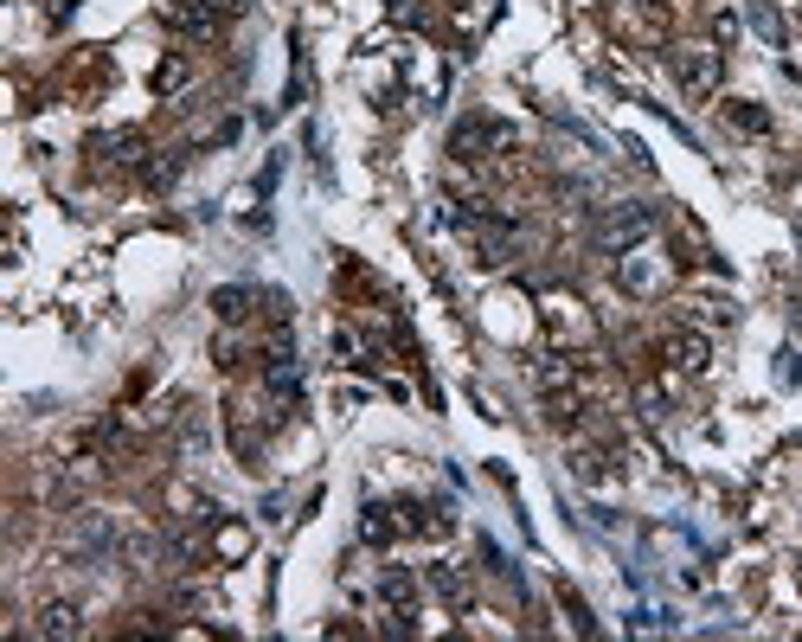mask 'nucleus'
I'll return each mask as SVG.
<instances>
[{"label":"nucleus","instance_id":"11","mask_svg":"<svg viewBox=\"0 0 802 642\" xmlns=\"http://www.w3.org/2000/svg\"><path fill=\"white\" fill-rule=\"evenodd\" d=\"M379 598H385V604H398V610H405L411 598H418V578H411V572H398V565H392V572H385V578H379Z\"/></svg>","mask_w":802,"mask_h":642},{"label":"nucleus","instance_id":"3","mask_svg":"<svg viewBox=\"0 0 802 642\" xmlns=\"http://www.w3.org/2000/svg\"><path fill=\"white\" fill-rule=\"evenodd\" d=\"M161 20L174 26V33H187V39H212V33H219V13H212L206 0H167Z\"/></svg>","mask_w":802,"mask_h":642},{"label":"nucleus","instance_id":"9","mask_svg":"<svg viewBox=\"0 0 802 642\" xmlns=\"http://www.w3.org/2000/svg\"><path fill=\"white\" fill-rule=\"evenodd\" d=\"M193 84V65H187V58H161V65H154V90H161V97H180V90H187Z\"/></svg>","mask_w":802,"mask_h":642},{"label":"nucleus","instance_id":"7","mask_svg":"<svg viewBox=\"0 0 802 642\" xmlns=\"http://www.w3.org/2000/svg\"><path fill=\"white\" fill-rule=\"evenodd\" d=\"M90 155H97V161H122V167H129L135 155H142V135H135V129H110V135H90Z\"/></svg>","mask_w":802,"mask_h":642},{"label":"nucleus","instance_id":"17","mask_svg":"<svg viewBox=\"0 0 802 642\" xmlns=\"http://www.w3.org/2000/svg\"><path fill=\"white\" fill-rule=\"evenodd\" d=\"M206 7H212V13H244L251 0H206Z\"/></svg>","mask_w":802,"mask_h":642},{"label":"nucleus","instance_id":"6","mask_svg":"<svg viewBox=\"0 0 802 642\" xmlns=\"http://www.w3.org/2000/svg\"><path fill=\"white\" fill-rule=\"evenodd\" d=\"M616 7H623V26H629V33H642V39H661V33H668V7H661V0H616Z\"/></svg>","mask_w":802,"mask_h":642},{"label":"nucleus","instance_id":"14","mask_svg":"<svg viewBox=\"0 0 802 642\" xmlns=\"http://www.w3.org/2000/svg\"><path fill=\"white\" fill-rule=\"evenodd\" d=\"M251 553V527H219V559H244Z\"/></svg>","mask_w":802,"mask_h":642},{"label":"nucleus","instance_id":"10","mask_svg":"<svg viewBox=\"0 0 802 642\" xmlns=\"http://www.w3.org/2000/svg\"><path fill=\"white\" fill-rule=\"evenodd\" d=\"M39 630L45 636H77V630H84V617H77V604H45Z\"/></svg>","mask_w":802,"mask_h":642},{"label":"nucleus","instance_id":"8","mask_svg":"<svg viewBox=\"0 0 802 642\" xmlns=\"http://www.w3.org/2000/svg\"><path fill=\"white\" fill-rule=\"evenodd\" d=\"M360 540H366V546H392V540H398V521H392V508H379V501H373V508L360 514Z\"/></svg>","mask_w":802,"mask_h":642},{"label":"nucleus","instance_id":"15","mask_svg":"<svg viewBox=\"0 0 802 642\" xmlns=\"http://www.w3.org/2000/svg\"><path fill=\"white\" fill-rule=\"evenodd\" d=\"M334 360H341V366H366V347H360V334H353V328L334 334Z\"/></svg>","mask_w":802,"mask_h":642},{"label":"nucleus","instance_id":"13","mask_svg":"<svg viewBox=\"0 0 802 642\" xmlns=\"http://www.w3.org/2000/svg\"><path fill=\"white\" fill-rule=\"evenodd\" d=\"M212 309H219V321H244V315H251V296H244V289H219Z\"/></svg>","mask_w":802,"mask_h":642},{"label":"nucleus","instance_id":"1","mask_svg":"<svg viewBox=\"0 0 802 642\" xmlns=\"http://www.w3.org/2000/svg\"><path fill=\"white\" fill-rule=\"evenodd\" d=\"M668 71H674V84H681L687 97H713L726 58H719L713 45H681V52H668Z\"/></svg>","mask_w":802,"mask_h":642},{"label":"nucleus","instance_id":"16","mask_svg":"<svg viewBox=\"0 0 802 642\" xmlns=\"http://www.w3.org/2000/svg\"><path fill=\"white\" fill-rule=\"evenodd\" d=\"M430 585H437L443 598H462V578H456V572H443V565H437V572H430Z\"/></svg>","mask_w":802,"mask_h":642},{"label":"nucleus","instance_id":"2","mask_svg":"<svg viewBox=\"0 0 802 642\" xmlns=\"http://www.w3.org/2000/svg\"><path fill=\"white\" fill-rule=\"evenodd\" d=\"M450 148L462 161H482V155H507V148H514V122H462V129L450 135Z\"/></svg>","mask_w":802,"mask_h":642},{"label":"nucleus","instance_id":"4","mask_svg":"<svg viewBox=\"0 0 802 642\" xmlns=\"http://www.w3.org/2000/svg\"><path fill=\"white\" fill-rule=\"evenodd\" d=\"M655 232V212L649 206H616L610 219H604V244H616V251H623V244H642Z\"/></svg>","mask_w":802,"mask_h":642},{"label":"nucleus","instance_id":"12","mask_svg":"<svg viewBox=\"0 0 802 642\" xmlns=\"http://www.w3.org/2000/svg\"><path fill=\"white\" fill-rule=\"evenodd\" d=\"M726 122L745 129V135H770V116L758 110V103H726Z\"/></svg>","mask_w":802,"mask_h":642},{"label":"nucleus","instance_id":"5","mask_svg":"<svg viewBox=\"0 0 802 642\" xmlns=\"http://www.w3.org/2000/svg\"><path fill=\"white\" fill-rule=\"evenodd\" d=\"M668 360L681 366V373H706V366H713V341H706L700 328H674L668 334Z\"/></svg>","mask_w":802,"mask_h":642}]
</instances>
